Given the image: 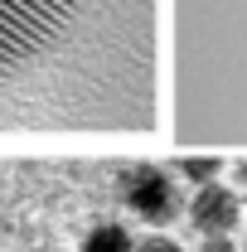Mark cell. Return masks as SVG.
<instances>
[{"mask_svg":"<svg viewBox=\"0 0 247 252\" xmlns=\"http://www.w3.org/2000/svg\"><path fill=\"white\" fill-rule=\"evenodd\" d=\"M117 199L141 223H155V228H165V223L180 214V185L160 165H126L122 175H117Z\"/></svg>","mask_w":247,"mask_h":252,"instance_id":"obj_1","label":"cell"},{"mask_svg":"<svg viewBox=\"0 0 247 252\" xmlns=\"http://www.w3.org/2000/svg\"><path fill=\"white\" fill-rule=\"evenodd\" d=\"M243 219V199L233 194V189H223L218 180L194 189V199H189V223L204 233V238H228L233 228Z\"/></svg>","mask_w":247,"mask_h":252,"instance_id":"obj_2","label":"cell"},{"mask_svg":"<svg viewBox=\"0 0 247 252\" xmlns=\"http://www.w3.org/2000/svg\"><path fill=\"white\" fill-rule=\"evenodd\" d=\"M131 248L136 243H131V233H126L122 223H93L78 252H131Z\"/></svg>","mask_w":247,"mask_h":252,"instance_id":"obj_3","label":"cell"},{"mask_svg":"<svg viewBox=\"0 0 247 252\" xmlns=\"http://www.w3.org/2000/svg\"><path fill=\"white\" fill-rule=\"evenodd\" d=\"M218 170H223L218 156H185L180 160V175H185L189 185H209V180H218Z\"/></svg>","mask_w":247,"mask_h":252,"instance_id":"obj_4","label":"cell"},{"mask_svg":"<svg viewBox=\"0 0 247 252\" xmlns=\"http://www.w3.org/2000/svg\"><path fill=\"white\" fill-rule=\"evenodd\" d=\"M131 252H180V243H170V238H141Z\"/></svg>","mask_w":247,"mask_h":252,"instance_id":"obj_5","label":"cell"},{"mask_svg":"<svg viewBox=\"0 0 247 252\" xmlns=\"http://www.w3.org/2000/svg\"><path fill=\"white\" fill-rule=\"evenodd\" d=\"M199 252H233V243H228V238H204Z\"/></svg>","mask_w":247,"mask_h":252,"instance_id":"obj_6","label":"cell"},{"mask_svg":"<svg viewBox=\"0 0 247 252\" xmlns=\"http://www.w3.org/2000/svg\"><path fill=\"white\" fill-rule=\"evenodd\" d=\"M238 185L247 189V160H238Z\"/></svg>","mask_w":247,"mask_h":252,"instance_id":"obj_7","label":"cell"}]
</instances>
